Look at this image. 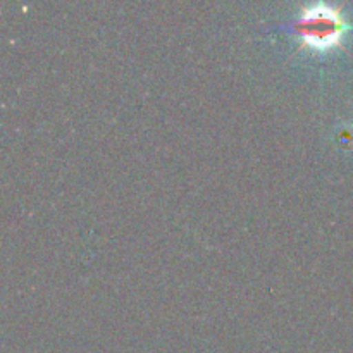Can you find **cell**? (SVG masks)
<instances>
[{
  "instance_id": "cell-1",
  "label": "cell",
  "mask_w": 353,
  "mask_h": 353,
  "mask_svg": "<svg viewBox=\"0 0 353 353\" xmlns=\"http://www.w3.org/2000/svg\"><path fill=\"white\" fill-rule=\"evenodd\" d=\"M290 30L296 37L300 50L310 52L312 55H326L343 45L352 24L338 7L326 2H314L300 10Z\"/></svg>"
}]
</instances>
